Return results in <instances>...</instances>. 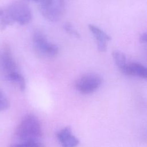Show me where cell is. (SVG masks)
I'll use <instances>...</instances> for the list:
<instances>
[{"label": "cell", "instance_id": "5", "mask_svg": "<svg viewBox=\"0 0 147 147\" xmlns=\"http://www.w3.org/2000/svg\"><path fill=\"white\" fill-rule=\"evenodd\" d=\"M101 77L95 74H87L80 76L76 80V89L82 94H88L95 91L101 85Z\"/></svg>", "mask_w": 147, "mask_h": 147}, {"label": "cell", "instance_id": "6", "mask_svg": "<svg viewBox=\"0 0 147 147\" xmlns=\"http://www.w3.org/2000/svg\"><path fill=\"white\" fill-rule=\"evenodd\" d=\"M2 63L3 71L6 76L14 72H19L17 65L13 57L10 49L6 47L2 55Z\"/></svg>", "mask_w": 147, "mask_h": 147}, {"label": "cell", "instance_id": "13", "mask_svg": "<svg viewBox=\"0 0 147 147\" xmlns=\"http://www.w3.org/2000/svg\"><path fill=\"white\" fill-rule=\"evenodd\" d=\"M42 144L39 141H29L22 142L21 143L14 144L9 147H42Z\"/></svg>", "mask_w": 147, "mask_h": 147}, {"label": "cell", "instance_id": "4", "mask_svg": "<svg viewBox=\"0 0 147 147\" xmlns=\"http://www.w3.org/2000/svg\"><path fill=\"white\" fill-rule=\"evenodd\" d=\"M33 43L36 52L42 56L54 57L59 52L58 47L50 42L45 34L41 31H36L34 33Z\"/></svg>", "mask_w": 147, "mask_h": 147}, {"label": "cell", "instance_id": "3", "mask_svg": "<svg viewBox=\"0 0 147 147\" xmlns=\"http://www.w3.org/2000/svg\"><path fill=\"white\" fill-rule=\"evenodd\" d=\"M6 11L11 21L20 25L28 24L32 20V14L29 6L22 2H16L10 5Z\"/></svg>", "mask_w": 147, "mask_h": 147}, {"label": "cell", "instance_id": "8", "mask_svg": "<svg viewBox=\"0 0 147 147\" xmlns=\"http://www.w3.org/2000/svg\"><path fill=\"white\" fill-rule=\"evenodd\" d=\"M120 71L126 75L136 76L145 79L147 78V69L145 66L140 63H126Z\"/></svg>", "mask_w": 147, "mask_h": 147}, {"label": "cell", "instance_id": "12", "mask_svg": "<svg viewBox=\"0 0 147 147\" xmlns=\"http://www.w3.org/2000/svg\"><path fill=\"white\" fill-rule=\"evenodd\" d=\"M14 23L10 18L6 9H0V30H5L8 26Z\"/></svg>", "mask_w": 147, "mask_h": 147}, {"label": "cell", "instance_id": "1", "mask_svg": "<svg viewBox=\"0 0 147 147\" xmlns=\"http://www.w3.org/2000/svg\"><path fill=\"white\" fill-rule=\"evenodd\" d=\"M41 133L40 123L37 118L32 114L25 115L16 130L17 138L22 142L38 141Z\"/></svg>", "mask_w": 147, "mask_h": 147}, {"label": "cell", "instance_id": "7", "mask_svg": "<svg viewBox=\"0 0 147 147\" xmlns=\"http://www.w3.org/2000/svg\"><path fill=\"white\" fill-rule=\"evenodd\" d=\"M88 28L96 40L98 50L100 52L106 51L107 42L111 40L110 36L94 25H88Z\"/></svg>", "mask_w": 147, "mask_h": 147}, {"label": "cell", "instance_id": "9", "mask_svg": "<svg viewBox=\"0 0 147 147\" xmlns=\"http://www.w3.org/2000/svg\"><path fill=\"white\" fill-rule=\"evenodd\" d=\"M57 138L62 147H75L79 143V140L72 134L70 127H66L60 130L57 134Z\"/></svg>", "mask_w": 147, "mask_h": 147}, {"label": "cell", "instance_id": "15", "mask_svg": "<svg viewBox=\"0 0 147 147\" xmlns=\"http://www.w3.org/2000/svg\"><path fill=\"white\" fill-rule=\"evenodd\" d=\"M9 106L10 103L7 98L0 89V111L7 109Z\"/></svg>", "mask_w": 147, "mask_h": 147}, {"label": "cell", "instance_id": "11", "mask_svg": "<svg viewBox=\"0 0 147 147\" xmlns=\"http://www.w3.org/2000/svg\"><path fill=\"white\" fill-rule=\"evenodd\" d=\"M112 56L115 65L120 71L126 64L125 55L119 51H114L112 53Z\"/></svg>", "mask_w": 147, "mask_h": 147}, {"label": "cell", "instance_id": "14", "mask_svg": "<svg viewBox=\"0 0 147 147\" xmlns=\"http://www.w3.org/2000/svg\"><path fill=\"white\" fill-rule=\"evenodd\" d=\"M64 29H65V32L69 35L74 37H76L77 38H79L80 37V34L74 28V27H73L72 25L70 22H66L64 25Z\"/></svg>", "mask_w": 147, "mask_h": 147}, {"label": "cell", "instance_id": "16", "mask_svg": "<svg viewBox=\"0 0 147 147\" xmlns=\"http://www.w3.org/2000/svg\"><path fill=\"white\" fill-rule=\"evenodd\" d=\"M140 41L141 43H146L147 41V36L146 33H143L141 34L140 37Z\"/></svg>", "mask_w": 147, "mask_h": 147}, {"label": "cell", "instance_id": "2", "mask_svg": "<svg viewBox=\"0 0 147 147\" xmlns=\"http://www.w3.org/2000/svg\"><path fill=\"white\" fill-rule=\"evenodd\" d=\"M40 9L43 17L51 22L59 20L65 10L64 0H38Z\"/></svg>", "mask_w": 147, "mask_h": 147}, {"label": "cell", "instance_id": "17", "mask_svg": "<svg viewBox=\"0 0 147 147\" xmlns=\"http://www.w3.org/2000/svg\"><path fill=\"white\" fill-rule=\"evenodd\" d=\"M34 1H38V0H34Z\"/></svg>", "mask_w": 147, "mask_h": 147}, {"label": "cell", "instance_id": "10", "mask_svg": "<svg viewBox=\"0 0 147 147\" xmlns=\"http://www.w3.org/2000/svg\"><path fill=\"white\" fill-rule=\"evenodd\" d=\"M7 79L16 84L21 91H24L26 87V82L24 76L19 72H14L6 76Z\"/></svg>", "mask_w": 147, "mask_h": 147}]
</instances>
